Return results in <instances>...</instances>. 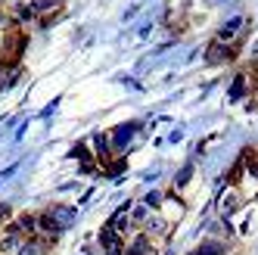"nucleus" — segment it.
Listing matches in <instances>:
<instances>
[{
  "label": "nucleus",
  "mask_w": 258,
  "mask_h": 255,
  "mask_svg": "<svg viewBox=\"0 0 258 255\" xmlns=\"http://www.w3.org/2000/svg\"><path fill=\"white\" fill-rule=\"evenodd\" d=\"M134 134H137V124H118V128H112V131H106L112 156H118V153H124L127 147H131V137Z\"/></svg>",
  "instance_id": "f257e3e1"
},
{
  "label": "nucleus",
  "mask_w": 258,
  "mask_h": 255,
  "mask_svg": "<svg viewBox=\"0 0 258 255\" xmlns=\"http://www.w3.org/2000/svg\"><path fill=\"white\" fill-rule=\"evenodd\" d=\"M239 47H243V44H221V41H212L209 50H206V62H209V66H224V62H230L236 53H239Z\"/></svg>",
  "instance_id": "f03ea898"
},
{
  "label": "nucleus",
  "mask_w": 258,
  "mask_h": 255,
  "mask_svg": "<svg viewBox=\"0 0 258 255\" xmlns=\"http://www.w3.org/2000/svg\"><path fill=\"white\" fill-rule=\"evenodd\" d=\"M239 206H243V196H239L233 187H230V190H224V196L218 199V215H221V221H227V218H230Z\"/></svg>",
  "instance_id": "7ed1b4c3"
},
{
  "label": "nucleus",
  "mask_w": 258,
  "mask_h": 255,
  "mask_svg": "<svg viewBox=\"0 0 258 255\" xmlns=\"http://www.w3.org/2000/svg\"><path fill=\"white\" fill-rule=\"evenodd\" d=\"M168 230H171L168 218H162L159 212H150V218H146V224H143V233L156 240V236H168Z\"/></svg>",
  "instance_id": "20e7f679"
},
{
  "label": "nucleus",
  "mask_w": 258,
  "mask_h": 255,
  "mask_svg": "<svg viewBox=\"0 0 258 255\" xmlns=\"http://www.w3.org/2000/svg\"><path fill=\"white\" fill-rule=\"evenodd\" d=\"M183 209H187V206H183V199H177L174 193H165L162 196V206H159V215L168 218V221H177V218L183 215Z\"/></svg>",
  "instance_id": "39448f33"
},
{
  "label": "nucleus",
  "mask_w": 258,
  "mask_h": 255,
  "mask_svg": "<svg viewBox=\"0 0 258 255\" xmlns=\"http://www.w3.org/2000/svg\"><path fill=\"white\" fill-rule=\"evenodd\" d=\"M124 255H156V243H153V236L137 233L131 243H124Z\"/></svg>",
  "instance_id": "423d86ee"
},
{
  "label": "nucleus",
  "mask_w": 258,
  "mask_h": 255,
  "mask_svg": "<svg viewBox=\"0 0 258 255\" xmlns=\"http://www.w3.org/2000/svg\"><path fill=\"white\" fill-rule=\"evenodd\" d=\"M10 224L19 230L25 240H34V236H38V215H16V218H10Z\"/></svg>",
  "instance_id": "0eeeda50"
},
{
  "label": "nucleus",
  "mask_w": 258,
  "mask_h": 255,
  "mask_svg": "<svg viewBox=\"0 0 258 255\" xmlns=\"http://www.w3.org/2000/svg\"><path fill=\"white\" fill-rule=\"evenodd\" d=\"M127 212H131V206H121V209L112 215V221H109V227H112L118 236H124V233H131V230H134V224H131V215H127Z\"/></svg>",
  "instance_id": "6e6552de"
},
{
  "label": "nucleus",
  "mask_w": 258,
  "mask_h": 255,
  "mask_svg": "<svg viewBox=\"0 0 258 255\" xmlns=\"http://www.w3.org/2000/svg\"><path fill=\"white\" fill-rule=\"evenodd\" d=\"M47 212L53 215V221H56V224H59L62 230H66V227H69L72 221H75V209H69V206H50Z\"/></svg>",
  "instance_id": "1a4fd4ad"
},
{
  "label": "nucleus",
  "mask_w": 258,
  "mask_h": 255,
  "mask_svg": "<svg viewBox=\"0 0 258 255\" xmlns=\"http://www.w3.org/2000/svg\"><path fill=\"white\" fill-rule=\"evenodd\" d=\"M150 206H143V203H137V206H131V212H127V215H131V224L134 227H143L146 224V218H150Z\"/></svg>",
  "instance_id": "9d476101"
},
{
  "label": "nucleus",
  "mask_w": 258,
  "mask_h": 255,
  "mask_svg": "<svg viewBox=\"0 0 258 255\" xmlns=\"http://www.w3.org/2000/svg\"><path fill=\"white\" fill-rule=\"evenodd\" d=\"M224 240H206V243H202L193 255H224Z\"/></svg>",
  "instance_id": "9b49d317"
},
{
  "label": "nucleus",
  "mask_w": 258,
  "mask_h": 255,
  "mask_svg": "<svg viewBox=\"0 0 258 255\" xmlns=\"http://www.w3.org/2000/svg\"><path fill=\"white\" fill-rule=\"evenodd\" d=\"M19 69H22V66H4V69H0V90L10 87L16 78H19Z\"/></svg>",
  "instance_id": "f8f14e48"
},
{
  "label": "nucleus",
  "mask_w": 258,
  "mask_h": 255,
  "mask_svg": "<svg viewBox=\"0 0 258 255\" xmlns=\"http://www.w3.org/2000/svg\"><path fill=\"white\" fill-rule=\"evenodd\" d=\"M190 177H193V168L187 165V168H183V171H180V174L174 177V187H171V190H177V187H183V184H187V180H190Z\"/></svg>",
  "instance_id": "ddd939ff"
},
{
  "label": "nucleus",
  "mask_w": 258,
  "mask_h": 255,
  "mask_svg": "<svg viewBox=\"0 0 258 255\" xmlns=\"http://www.w3.org/2000/svg\"><path fill=\"white\" fill-rule=\"evenodd\" d=\"M255 75H258V72H255Z\"/></svg>",
  "instance_id": "4468645a"
}]
</instances>
